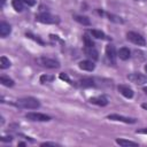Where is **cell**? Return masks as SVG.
<instances>
[{"label":"cell","instance_id":"1","mask_svg":"<svg viewBox=\"0 0 147 147\" xmlns=\"http://www.w3.org/2000/svg\"><path fill=\"white\" fill-rule=\"evenodd\" d=\"M15 106L22 109H37L40 107V102L32 96H25V98L17 99L15 102Z\"/></svg>","mask_w":147,"mask_h":147},{"label":"cell","instance_id":"2","mask_svg":"<svg viewBox=\"0 0 147 147\" xmlns=\"http://www.w3.org/2000/svg\"><path fill=\"white\" fill-rule=\"evenodd\" d=\"M36 21L44 23V24H55L60 22V18L57 16H54V15H51L49 13L44 11V13L36 15Z\"/></svg>","mask_w":147,"mask_h":147},{"label":"cell","instance_id":"3","mask_svg":"<svg viewBox=\"0 0 147 147\" xmlns=\"http://www.w3.org/2000/svg\"><path fill=\"white\" fill-rule=\"evenodd\" d=\"M37 63L44 68H48V69H56L60 67V62L56 61L55 59L52 57H47V56H40L37 59Z\"/></svg>","mask_w":147,"mask_h":147},{"label":"cell","instance_id":"4","mask_svg":"<svg viewBox=\"0 0 147 147\" xmlns=\"http://www.w3.org/2000/svg\"><path fill=\"white\" fill-rule=\"evenodd\" d=\"M126 39H127L129 41L133 42L134 45H138V46H145V45H146L145 38H144L141 34H139V33H137V32H133V31H129V32L126 33Z\"/></svg>","mask_w":147,"mask_h":147},{"label":"cell","instance_id":"5","mask_svg":"<svg viewBox=\"0 0 147 147\" xmlns=\"http://www.w3.org/2000/svg\"><path fill=\"white\" fill-rule=\"evenodd\" d=\"M127 79L131 83H134V84H138V85H142V84H146L147 83V76H145L141 72H132V74H129L127 75Z\"/></svg>","mask_w":147,"mask_h":147},{"label":"cell","instance_id":"6","mask_svg":"<svg viewBox=\"0 0 147 147\" xmlns=\"http://www.w3.org/2000/svg\"><path fill=\"white\" fill-rule=\"evenodd\" d=\"M25 117L30 121H33V122H48V121H51V116H48L46 114H41V113H28L25 115Z\"/></svg>","mask_w":147,"mask_h":147},{"label":"cell","instance_id":"7","mask_svg":"<svg viewBox=\"0 0 147 147\" xmlns=\"http://www.w3.org/2000/svg\"><path fill=\"white\" fill-rule=\"evenodd\" d=\"M108 119L110 121H117V122H123V123H126V124H133L137 122L136 118H131V117H126V116H122V115H118V114H111V115H108L107 116Z\"/></svg>","mask_w":147,"mask_h":147},{"label":"cell","instance_id":"8","mask_svg":"<svg viewBox=\"0 0 147 147\" xmlns=\"http://www.w3.org/2000/svg\"><path fill=\"white\" fill-rule=\"evenodd\" d=\"M106 55H107V59L110 61L111 64H116V56H117V53L115 51V47L114 45H107L106 46Z\"/></svg>","mask_w":147,"mask_h":147},{"label":"cell","instance_id":"9","mask_svg":"<svg viewBox=\"0 0 147 147\" xmlns=\"http://www.w3.org/2000/svg\"><path fill=\"white\" fill-rule=\"evenodd\" d=\"M88 101L93 105H98V106H101V107H105L108 105V99L103 95H99V96H92L88 99Z\"/></svg>","mask_w":147,"mask_h":147},{"label":"cell","instance_id":"10","mask_svg":"<svg viewBox=\"0 0 147 147\" xmlns=\"http://www.w3.org/2000/svg\"><path fill=\"white\" fill-rule=\"evenodd\" d=\"M117 90H118V92H119L123 96H125V98H127V99H131V98L133 96V90H132L131 87L126 86V85H118Z\"/></svg>","mask_w":147,"mask_h":147},{"label":"cell","instance_id":"11","mask_svg":"<svg viewBox=\"0 0 147 147\" xmlns=\"http://www.w3.org/2000/svg\"><path fill=\"white\" fill-rule=\"evenodd\" d=\"M78 67L82 69V70H85V71H93L95 69V64L94 62L90 61V60H85V61H80Z\"/></svg>","mask_w":147,"mask_h":147},{"label":"cell","instance_id":"12","mask_svg":"<svg viewBox=\"0 0 147 147\" xmlns=\"http://www.w3.org/2000/svg\"><path fill=\"white\" fill-rule=\"evenodd\" d=\"M84 53L87 57L92 59V60H98L99 59V52L94 48V47H85L84 48Z\"/></svg>","mask_w":147,"mask_h":147},{"label":"cell","instance_id":"13","mask_svg":"<svg viewBox=\"0 0 147 147\" xmlns=\"http://www.w3.org/2000/svg\"><path fill=\"white\" fill-rule=\"evenodd\" d=\"M117 56H118L121 60L126 61V60L130 59L131 52H130V49H129L127 47H121V48L118 49V52H117Z\"/></svg>","mask_w":147,"mask_h":147},{"label":"cell","instance_id":"14","mask_svg":"<svg viewBox=\"0 0 147 147\" xmlns=\"http://www.w3.org/2000/svg\"><path fill=\"white\" fill-rule=\"evenodd\" d=\"M10 32H11L10 25H9L8 23H6V22H1V23H0V36H1L2 38H5V37H7Z\"/></svg>","mask_w":147,"mask_h":147},{"label":"cell","instance_id":"15","mask_svg":"<svg viewBox=\"0 0 147 147\" xmlns=\"http://www.w3.org/2000/svg\"><path fill=\"white\" fill-rule=\"evenodd\" d=\"M74 20L76 22H78L79 24H82V25H86V26L91 25V21H90V18L87 16H84V15H74Z\"/></svg>","mask_w":147,"mask_h":147},{"label":"cell","instance_id":"16","mask_svg":"<svg viewBox=\"0 0 147 147\" xmlns=\"http://www.w3.org/2000/svg\"><path fill=\"white\" fill-rule=\"evenodd\" d=\"M90 32H91V34H92L94 38H96V39H108L107 36H106V33H105L103 31H101V30H95V29H93V30H91Z\"/></svg>","mask_w":147,"mask_h":147},{"label":"cell","instance_id":"17","mask_svg":"<svg viewBox=\"0 0 147 147\" xmlns=\"http://www.w3.org/2000/svg\"><path fill=\"white\" fill-rule=\"evenodd\" d=\"M0 83H1L3 86H7V87H11V86H14V84H15L11 78L6 77V76H1V77H0Z\"/></svg>","mask_w":147,"mask_h":147},{"label":"cell","instance_id":"18","mask_svg":"<svg viewBox=\"0 0 147 147\" xmlns=\"http://www.w3.org/2000/svg\"><path fill=\"white\" fill-rule=\"evenodd\" d=\"M107 17H108L109 21H111L114 23H117V24L124 23V20L121 16H117V15H114V14H107Z\"/></svg>","mask_w":147,"mask_h":147},{"label":"cell","instance_id":"19","mask_svg":"<svg viewBox=\"0 0 147 147\" xmlns=\"http://www.w3.org/2000/svg\"><path fill=\"white\" fill-rule=\"evenodd\" d=\"M116 144H118L119 146H138L137 142L126 139H116Z\"/></svg>","mask_w":147,"mask_h":147},{"label":"cell","instance_id":"20","mask_svg":"<svg viewBox=\"0 0 147 147\" xmlns=\"http://www.w3.org/2000/svg\"><path fill=\"white\" fill-rule=\"evenodd\" d=\"M80 85L83 87H92L95 84H94V80L92 78H83V79H80Z\"/></svg>","mask_w":147,"mask_h":147},{"label":"cell","instance_id":"21","mask_svg":"<svg viewBox=\"0 0 147 147\" xmlns=\"http://www.w3.org/2000/svg\"><path fill=\"white\" fill-rule=\"evenodd\" d=\"M83 41H84L85 47H94V41L92 40V37H90L88 34L83 36Z\"/></svg>","mask_w":147,"mask_h":147},{"label":"cell","instance_id":"22","mask_svg":"<svg viewBox=\"0 0 147 147\" xmlns=\"http://www.w3.org/2000/svg\"><path fill=\"white\" fill-rule=\"evenodd\" d=\"M11 6L16 11H22L23 10V1L22 0H13Z\"/></svg>","mask_w":147,"mask_h":147},{"label":"cell","instance_id":"23","mask_svg":"<svg viewBox=\"0 0 147 147\" xmlns=\"http://www.w3.org/2000/svg\"><path fill=\"white\" fill-rule=\"evenodd\" d=\"M10 61H9V59H7L6 56H1L0 57V68L1 69H7V68H9L10 67Z\"/></svg>","mask_w":147,"mask_h":147},{"label":"cell","instance_id":"24","mask_svg":"<svg viewBox=\"0 0 147 147\" xmlns=\"http://www.w3.org/2000/svg\"><path fill=\"white\" fill-rule=\"evenodd\" d=\"M54 79V76H51V75H41L39 80L41 84H45V83H51L52 80Z\"/></svg>","mask_w":147,"mask_h":147},{"label":"cell","instance_id":"25","mask_svg":"<svg viewBox=\"0 0 147 147\" xmlns=\"http://www.w3.org/2000/svg\"><path fill=\"white\" fill-rule=\"evenodd\" d=\"M28 38H30V39H33L34 41H37V42H39L40 45H44V41L40 39V38H38V37H36V36H33L32 33H30V32H26V34H25Z\"/></svg>","mask_w":147,"mask_h":147},{"label":"cell","instance_id":"26","mask_svg":"<svg viewBox=\"0 0 147 147\" xmlns=\"http://www.w3.org/2000/svg\"><path fill=\"white\" fill-rule=\"evenodd\" d=\"M59 77H60V79H62V80H65V82H67V83H69L70 85H74V83L70 80V78H69V76H68L67 74H64V72H61Z\"/></svg>","mask_w":147,"mask_h":147},{"label":"cell","instance_id":"27","mask_svg":"<svg viewBox=\"0 0 147 147\" xmlns=\"http://www.w3.org/2000/svg\"><path fill=\"white\" fill-rule=\"evenodd\" d=\"M22 1L28 6H34L36 5V0H22Z\"/></svg>","mask_w":147,"mask_h":147},{"label":"cell","instance_id":"28","mask_svg":"<svg viewBox=\"0 0 147 147\" xmlns=\"http://www.w3.org/2000/svg\"><path fill=\"white\" fill-rule=\"evenodd\" d=\"M11 140H13V138H11L10 136H9V137L7 136V137H2V138H1V141H3V142H6V141H9V142H10Z\"/></svg>","mask_w":147,"mask_h":147},{"label":"cell","instance_id":"29","mask_svg":"<svg viewBox=\"0 0 147 147\" xmlns=\"http://www.w3.org/2000/svg\"><path fill=\"white\" fill-rule=\"evenodd\" d=\"M40 146H57L55 142H42L40 144Z\"/></svg>","mask_w":147,"mask_h":147},{"label":"cell","instance_id":"30","mask_svg":"<svg viewBox=\"0 0 147 147\" xmlns=\"http://www.w3.org/2000/svg\"><path fill=\"white\" fill-rule=\"evenodd\" d=\"M137 133H142V134H147V127H145V129H140V130H137Z\"/></svg>","mask_w":147,"mask_h":147},{"label":"cell","instance_id":"31","mask_svg":"<svg viewBox=\"0 0 147 147\" xmlns=\"http://www.w3.org/2000/svg\"><path fill=\"white\" fill-rule=\"evenodd\" d=\"M141 107H142L145 110H147V103H142V105H141Z\"/></svg>","mask_w":147,"mask_h":147},{"label":"cell","instance_id":"32","mask_svg":"<svg viewBox=\"0 0 147 147\" xmlns=\"http://www.w3.org/2000/svg\"><path fill=\"white\" fill-rule=\"evenodd\" d=\"M142 91H144V92L147 94V86H144V87H142Z\"/></svg>","mask_w":147,"mask_h":147},{"label":"cell","instance_id":"33","mask_svg":"<svg viewBox=\"0 0 147 147\" xmlns=\"http://www.w3.org/2000/svg\"><path fill=\"white\" fill-rule=\"evenodd\" d=\"M18 146H25V142H18Z\"/></svg>","mask_w":147,"mask_h":147},{"label":"cell","instance_id":"34","mask_svg":"<svg viewBox=\"0 0 147 147\" xmlns=\"http://www.w3.org/2000/svg\"><path fill=\"white\" fill-rule=\"evenodd\" d=\"M5 1H6V0H1V6H3V5H5Z\"/></svg>","mask_w":147,"mask_h":147},{"label":"cell","instance_id":"35","mask_svg":"<svg viewBox=\"0 0 147 147\" xmlns=\"http://www.w3.org/2000/svg\"><path fill=\"white\" fill-rule=\"evenodd\" d=\"M145 71H146V74H147V65H145Z\"/></svg>","mask_w":147,"mask_h":147}]
</instances>
